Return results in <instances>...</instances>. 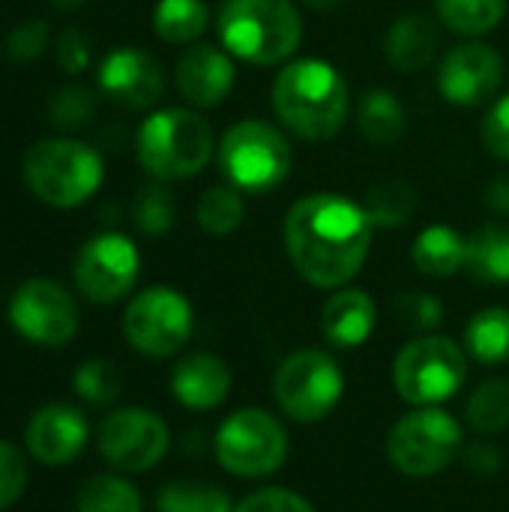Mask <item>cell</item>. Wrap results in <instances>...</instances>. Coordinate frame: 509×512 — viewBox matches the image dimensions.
Masks as SVG:
<instances>
[{"label": "cell", "mask_w": 509, "mask_h": 512, "mask_svg": "<svg viewBox=\"0 0 509 512\" xmlns=\"http://www.w3.org/2000/svg\"><path fill=\"white\" fill-rule=\"evenodd\" d=\"M489 204H492L498 213H509V177L495 180V183L489 186Z\"/></svg>", "instance_id": "obj_43"}, {"label": "cell", "mask_w": 509, "mask_h": 512, "mask_svg": "<svg viewBox=\"0 0 509 512\" xmlns=\"http://www.w3.org/2000/svg\"><path fill=\"white\" fill-rule=\"evenodd\" d=\"M168 450V426L159 414L144 408H123L114 411L99 426V453L108 465L141 474L150 471Z\"/></svg>", "instance_id": "obj_14"}, {"label": "cell", "mask_w": 509, "mask_h": 512, "mask_svg": "<svg viewBox=\"0 0 509 512\" xmlns=\"http://www.w3.org/2000/svg\"><path fill=\"white\" fill-rule=\"evenodd\" d=\"M507 15V0H438V18L459 36H483Z\"/></svg>", "instance_id": "obj_26"}, {"label": "cell", "mask_w": 509, "mask_h": 512, "mask_svg": "<svg viewBox=\"0 0 509 512\" xmlns=\"http://www.w3.org/2000/svg\"><path fill=\"white\" fill-rule=\"evenodd\" d=\"M468 420L477 432H501L509 426V381L492 378L477 387L468 402Z\"/></svg>", "instance_id": "obj_32"}, {"label": "cell", "mask_w": 509, "mask_h": 512, "mask_svg": "<svg viewBox=\"0 0 509 512\" xmlns=\"http://www.w3.org/2000/svg\"><path fill=\"white\" fill-rule=\"evenodd\" d=\"M24 441L36 462L57 468L72 462L84 450L87 420L81 417V411L69 405H45L30 417Z\"/></svg>", "instance_id": "obj_17"}, {"label": "cell", "mask_w": 509, "mask_h": 512, "mask_svg": "<svg viewBox=\"0 0 509 512\" xmlns=\"http://www.w3.org/2000/svg\"><path fill=\"white\" fill-rule=\"evenodd\" d=\"M135 225L141 234L147 237H162L171 231L174 225V216H177V204H174V195L162 186V183H153V186H144L135 198Z\"/></svg>", "instance_id": "obj_33"}, {"label": "cell", "mask_w": 509, "mask_h": 512, "mask_svg": "<svg viewBox=\"0 0 509 512\" xmlns=\"http://www.w3.org/2000/svg\"><path fill=\"white\" fill-rule=\"evenodd\" d=\"M12 327L33 345L57 348L78 333V306L72 294L51 279H27L9 303Z\"/></svg>", "instance_id": "obj_12"}, {"label": "cell", "mask_w": 509, "mask_h": 512, "mask_svg": "<svg viewBox=\"0 0 509 512\" xmlns=\"http://www.w3.org/2000/svg\"><path fill=\"white\" fill-rule=\"evenodd\" d=\"M141 273V255L123 234H99L87 240L75 258V285L90 303H117Z\"/></svg>", "instance_id": "obj_13"}, {"label": "cell", "mask_w": 509, "mask_h": 512, "mask_svg": "<svg viewBox=\"0 0 509 512\" xmlns=\"http://www.w3.org/2000/svg\"><path fill=\"white\" fill-rule=\"evenodd\" d=\"M234 512H315L309 507V501H303L294 492L285 489H264L249 495Z\"/></svg>", "instance_id": "obj_41"}, {"label": "cell", "mask_w": 509, "mask_h": 512, "mask_svg": "<svg viewBox=\"0 0 509 512\" xmlns=\"http://www.w3.org/2000/svg\"><path fill=\"white\" fill-rule=\"evenodd\" d=\"M312 9H318V12H333V9H339V6H345L348 0H306Z\"/></svg>", "instance_id": "obj_44"}, {"label": "cell", "mask_w": 509, "mask_h": 512, "mask_svg": "<svg viewBox=\"0 0 509 512\" xmlns=\"http://www.w3.org/2000/svg\"><path fill=\"white\" fill-rule=\"evenodd\" d=\"M93 111H96V96L87 87H78V84L60 87L51 96V102H48V117L63 132H72V129L87 126L90 117H93Z\"/></svg>", "instance_id": "obj_35"}, {"label": "cell", "mask_w": 509, "mask_h": 512, "mask_svg": "<svg viewBox=\"0 0 509 512\" xmlns=\"http://www.w3.org/2000/svg\"><path fill=\"white\" fill-rule=\"evenodd\" d=\"M438 45H441L438 27L423 12H408V15L396 18L384 36V54H387L390 66L399 72L426 69L435 60Z\"/></svg>", "instance_id": "obj_20"}, {"label": "cell", "mask_w": 509, "mask_h": 512, "mask_svg": "<svg viewBox=\"0 0 509 512\" xmlns=\"http://www.w3.org/2000/svg\"><path fill=\"white\" fill-rule=\"evenodd\" d=\"M468 375L465 354L447 336H420L408 342L393 366L396 390L405 402L435 408L447 402Z\"/></svg>", "instance_id": "obj_7"}, {"label": "cell", "mask_w": 509, "mask_h": 512, "mask_svg": "<svg viewBox=\"0 0 509 512\" xmlns=\"http://www.w3.org/2000/svg\"><path fill=\"white\" fill-rule=\"evenodd\" d=\"M498 465H501V456L492 447H471L468 450V468H474L477 474H495Z\"/></svg>", "instance_id": "obj_42"}, {"label": "cell", "mask_w": 509, "mask_h": 512, "mask_svg": "<svg viewBox=\"0 0 509 512\" xmlns=\"http://www.w3.org/2000/svg\"><path fill=\"white\" fill-rule=\"evenodd\" d=\"M156 510L159 512H234L228 498L207 483H192V480H180V483H168L159 498H156Z\"/></svg>", "instance_id": "obj_31"}, {"label": "cell", "mask_w": 509, "mask_h": 512, "mask_svg": "<svg viewBox=\"0 0 509 512\" xmlns=\"http://www.w3.org/2000/svg\"><path fill=\"white\" fill-rule=\"evenodd\" d=\"M48 45V24L45 21H24L21 27H15L6 39V54L9 60L27 63L33 57H39Z\"/></svg>", "instance_id": "obj_38"}, {"label": "cell", "mask_w": 509, "mask_h": 512, "mask_svg": "<svg viewBox=\"0 0 509 512\" xmlns=\"http://www.w3.org/2000/svg\"><path fill=\"white\" fill-rule=\"evenodd\" d=\"M177 87L195 108H216L234 87L231 54L216 45H192L177 63Z\"/></svg>", "instance_id": "obj_18"}, {"label": "cell", "mask_w": 509, "mask_h": 512, "mask_svg": "<svg viewBox=\"0 0 509 512\" xmlns=\"http://www.w3.org/2000/svg\"><path fill=\"white\" fill-rule=\"evenodd\" d=\"M372 228L363 204L336 192H315L288 210L285 252L309 285L342 288L366 264Z\"/></svg>", "instance_id": "obj_1"}, {"label": "cell", "mask_w": 509, "mask_h": 512, "mask_svg": "<svg viewBox=\"0 0 509 512\" xmlns=\"http://www.w3.org/2000/svg\"><path fill=\"white\" fill-rule=\"evenodd\" d=\"M378 321V309L366 291L345 288L333 294L321 312V330L330 345L336 348H357L363 345Z\"/></svg>", "instance_id": "obj_21"}, {"label": "cell", "mask_w": 509, "mask_h": 512, "mask_svg": "<svg viewBox=\"0 0 509 512\" xmlns=\"http://www.w3.org/2000/svg\"><path fill=\"white\" fill-rule=\"evenodd\" d=\"M171 390L180 405H186L192 411H210L228 399L231 372L213 354H192L174 369Z\"/></svg>", "instance_id": "obj_19"}, {"label": "cell", "mask_w": 509, "mask_h": 512, "mask_svg": "<svg viewBox=\"0 0 509 512\" xmlns=\"http://www.w3.org/2000/svg\"><path fill=\"white\" fill-rule=\"evenodd\" d=\"M216 138L210 123L189 108H162L150 114L135 141L138 162L156 180H186L207 168Z\"/></svg>", "instance_id": "obj_4"}, {"label": "cell", "mask_w": 509, "mask_h": 512, "mask_svg": "<svg viewBox=\"0 0 509 512\" xmlns=\"http://www.w3.org/2000/svg\"><path fill=\"white\" fill-rule=\"evenodd\" d=\"M288 435L279 420L258 408L231 414L216 435V459L237 477H264L282 468Z\"/></svg>", "instance_id": "obj_9"}, {"label": "cell", "mask_w": 509, "mask_h": 512, "mask_svg": "<svg viewBox=\"0 0 509 512\" xmlns=\"http://www.w3.org/2000/svg\"><path fill=\"white\" fill-rule=\"evenodd\" d=\"M27 486V462L21 450L0 438V510L12 507Z\"/></svg>", "instance_id": "obj_37"}, {"label": "cell", "mask_w": 509, "mask_h": 512, "mask_svg": "<svg viewBox=\"0 0 509 512\" xmlns=\"http://www.w3.org/2000/svg\"><path fill=\"white\" fill-rule=\"evenodd\" d=\"M72 384H75V393L84 402H90V405H108L123 390V378H120L117 366L108 363V360H87V363H81Z\"/></svg>", "instance_id": "obj_34"}, {"label": "cell", "mask_w": 509, "mask_h": 512, "mask_svg": "<svg viewBox=\"0 0 509 512\" xmlns=\"http://www.w3.org/2000/svg\"><path fill=\"white\" fill-rule=\"evenodd\" d=\"M99 90L123 108H150L165 90V72L153 54L123 45L102 60Z\"/></svg>", "instance_id": "obj_16"}, {"label": "cell", "mask_w": 509, "mask_h": 512, "mask_svg": "<svg viewBox=\"0 0 509 512\" xmlns=\"http://www.w3.org/2000/svg\"><path fill=\"white\" fill-rule=\"evenodd\" d=\"M54 57L57 63L63 66V72L69 75H78L87 69L90 63V39L78 30V27H69L57 36V48H54Z\"/></svg>", "instance_id": "obj_40"}, {"label": "cell", "mask_w": 509, "mask_h": 512, "mask_svg": "<svg viewBox=\"0 0 509 512\" xmlns=\"http://www.w3.org/2000/svg\"><path fill=\"white\" fill-rule=\"evenodd\" d=\"M78 512H141V495L132 483L123 477L99 474L81 483L78 498H75Z\"/></svg>", "instance_id": "obj_30"}, {"label": "cell", "mask_w": 509, "mask_h": 512, "mask_svg": "<svg viewBox=\"0 0 509 512\" xmlns=\"http://www.w3.org/2000/svg\"><path fill=\"white\" fill-rule=\"evenodd\" d=\"M342 372L324 351H297L276 372V399L282 411L300 423L327 417L342 396Z\"/></svg>", "instance_id": "obj_11"}, {"label": "cell", "mask_w": 509, "mask_h": 512, "mask_svg": "<svg viewBox=\"0 0 509 512\" xmlns=\"http://www.w3.org/2000/svg\"><path fill=\"white\" fill-rule=\"evenodd\" d=\"M462 447L459 423L438 408H423L402 417L387 441L390 462L408 477H432L444 471Z\"/></svg>", "instance_id": "obj_8"}, {"label": "cell", "mask_w": 509, "mask_h": 512, "mask_svg": "<svg viewBox=\"0 0 509 512\" xmlns=\"http://www.w3.org/2000/svg\"><path fill=\"white\" fill-rule=\"evenodd\" d=\"M468 351L480 363H504L509 360V309H483L471 318L465 330Z\"/></svg>", "instance_id": "obj_27"}, {"label": "cell", "mask_w": 509, "mask_h": 512, "mask_svg": "<svg viewBox=\"0 0 509 512\" xmlns=\"http://www.w3.org/2000/svg\"><path fill=\"white\" fill-rule=\"evenodd\" d=\"M276 117L306 141H330L348 120L351 96L342 72L315 57L288 63L273 84Z\"/></svg>", "instance_id": "obj_2"}, {"label": "cell", "mask_w": 509, "mask_h": 512, "mask_svg": "<svg viewBox=\"0 0 509 512\" xmlns=\"http://www.w3.org/2000/svg\"><path fill=\"white\" fill-rule=\"evenodd\" d=\"M216 33L231 57L273 66L300 48L303 18L291 0H225Z\"/></svg>", "instance_id": "obj_3"}, {"label": "cell", "mask_w": 509, "mask_h": 512, "mask_svg": "<svg viewBox=\"0 0 509 512\" xmlns=\"http://www.w3.org/2000/svg\"><path fill=\"white\" fill-rule=\"evenodd\" d=\"M393 312H396V318H399L405 327H411V330H417V333H429V330H435V327L444 321V306H441V300L432 297V294H423V291L399 294L396 303H393Z\"/></svg>", "instance_id": "obj_36"}, {"label": "cell", "mask_w": 509, "mask_h": 512, "mask_svg": "<svg viewBox=\"0 0 509 512\" xmlns=\"http://www.w3.org/2000/svg\"><path fill=\"white\" fill-rule=\"evenodd\" d=\"M363 207L375 228H399L417 213V192L405 180H384L369 189Z\"/></svg>", "instance_id": "obj_28"}, {"label": "cell", "mask_w": 509, "mask_h": 512, "mask_svg": "<svg viewBox=\"0 0 509 512\" xmlns=\"http://www.w3.org/2000/svg\"><path fill=\"white\" fill-rule=\"evenodd\" d=\"M465 270L486 285H507L509 225L489 222L465 240Z\"/></svg>", "instance_id": "obj_22"}, {"label": "cell", "mask_w": 509, "mask_h": 512, "mask_svg": "<svg viewBox=\"0 0 509 512\" xmlns=\"http://www.w3.org/2000/svg\"><path fill=\"white\" fill-rule=\"evenodd\" d=\"M501 78H504L501 54L486 42H465L441 60L438 90L450 105L474 108L498 93Z\"/></svg>", "instance_id": "obj_15"}, {"label": "cell", "mask_w": 509, "mask_h": 512, "mask_svg": "<svg viewBox=\"0 0 509 512\" xmlns=\"http://www.w3.org/2000/svg\"><path fill=\"white\" fill-rule=\"evenodd\" d=\"M291 165H294V153L285 132H279L267 120L258 117L240 120L219 141V168L228 186L240 192L249 195L273 192L276 186L285 183Z\"/></svg>", "instance_id": "obj_6"}, {"label": "cell", "mask_w": 509, "mask_h": 512, "mask_svg": "<svg viewBox=\"0 0 509 512\" xmlns=\"http://www.w3.org/2000/svg\"><path fill=\"white\" fill-rule=\"evenodd\" d=\"M357 129L366 141H372L378 147L396 144L408 129V117H405V108L396 99V93H390L384 87L369 90L357 105Z\"/></svg>", "instance_id": "obj_24"}, {"label": "cell", "mask_w": 509, "mask_h": 512, "mask_svg": "<svg viewBox=\"0 0 509 512\" xmlns=\"http://www.w3.org/2000/svg\"><path fill=\"white\" fill-rule=\"evenodd\" d=\"M123 333L135 351L147 357H171L192 336V306L174 288H147L126 306Z\"/></svg>", "instance_id": "obj_10"}, {"label": "cell", "mask_w": 509, "mask_h": 512, "mask_svg": "<svg viewBox=\"0 0 509 512\" xmlns=\"http://www.w3.org/2000/svg\"><path fill=\"white\" fill-rule=\"evenodd\" d=\"M483 144L495 159L509 162V93L489 108L483 120Z\"/></svg>", "instance_id": "obj_39"}, {"label": "cell", "mask_w": 509, "mask_h": 512, "mask_svg": "<svg viewBox=\"0 0 509 512\" xmlns=\"http://www.w3.org/2000/svg\"><path fill=\"white\" fill-rule=\"evenodd\" d=\"M27 189L48 207H78L102 186V156L75 138L36 141L21 162Z\"/></svg>", "instance_id": "obj_5"}, {"label": "cell", "mask_w": 509, "mask_h": 512, "mask_svg": "<svg viewBox=\"0 0 509 512\" xmlns=\"http://www.w3.org/2000/svg\"><path fill=\"white\" fill-rule=\"evenodd\" d=\"M465 240L468 237H462L450 225H429L426 231L417 234L411 246V261L420 273L447 279L465 267Z\"/></svg>", "instance_id": "obj_23"}, {"label": "cell", "mask_w": 509, "mask_h": 512, "mask_svg": "<svg viewBox=\"0 0 509 512\" xmlns=\"http://www.w3.org/2000/svg\"><path fill=\"white\" fill-rule=\"evenodd\" d=\"M210 24V9L204 0H159L153 9V30L171 45L195 42Z\"/></svg>", "instance_id": "obj_25"}, {"label": "cell", "mask_w": 509, "mask_h": 512, "mask_svg": "<svg viewBox=\"0 0 509 512\" xmlns=\"http://www.w3.org/2000/svg\"><path fill=\"white\" fill-rule=\"evenodd\" d=\"M84 0H54V6L57 9H75V6H81Z\"/></svg>", "instance_id": "obj_45"}, {"label": "cell", "mask_w": 509, "mask_h": 512, "mask_svg": "<svg viewBox=\"0 0 509 512\" xmlns=\"http://www.w3.org/2000/svg\"><path fill=\"white\" fill-rule=\"evenodd\" d=\"M198 225L210 234V237H228L243 225L246 216V204L240 189L234 186H210L195 207Z\"/></svg>", "instance_id": "obj_29"}]
</instances>
